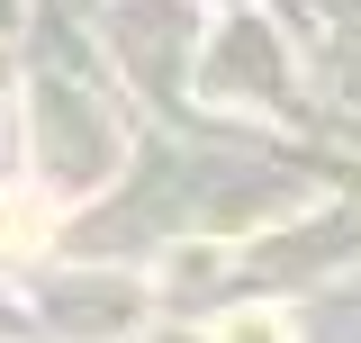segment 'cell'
Returning <instances> with one entry per match:
<instances>
[{
  "label": "cell",
  "mask_w": 361,
  "mask_h": 343,
  "mask_svg": "<svg viewBox=\"0 0 361 343\" xmlns=\"http://www.w3.org/2000/svg\"><path fill=\"white\" fill-rule=\"evenodd\" d=\"M208 343H298V335H289V316H280V307H235V316L208 325Z\"/></svg>",
  "instance_id": "obj_1"
},
{
  "label": "cell",
  "mask_w": 361,
  "mask_h": 343,
  "mask_svg": "<svg viewBox=\"0 0 361 343\" xmlns=\"http://www.w3.org/2000/svg\"><path fill=\"white\" fill-rule=\"evenodd\" d=\"M37 226H45L37 208H18V199L0 190V253H27V244H37Z\"/></svg>",
  "instance_id": "obj_2"
}]
</instances>
